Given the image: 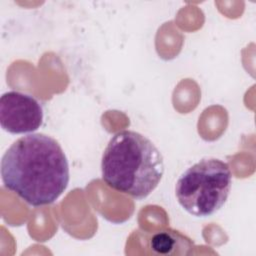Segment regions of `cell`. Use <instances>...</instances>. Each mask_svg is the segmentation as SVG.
<instances>
[{
	"mask_svg": "<svg viewBox=\"0 0 256 256\" xmlns=\"http://www.w3.org/2000/svg\"><path fill=\"white\" fill-rule=\"evenodd\" d=\"M1 178L8 190L29 205H49L68 186L69 164L57 140L43 133H31L6 150L1 159Z\"/></svg>",
	"mask_w": 256,
	"mask_h": 256,
	"instance_id": "cell-1",
	"label": "cell"
},
{
	"mask_svg": "<svg viewBox=\"0 0 256 256\" xmlns=\"http://www.w3.org/2000/svg\"><path fill=\"white\" fill-rule=\"evenodd\" d=\"M101 173L110 188L142 200L156 189L162 179L163 156L141 133L119 131L109 140L102 154Z\"/></svg>",
	"mask_w": 256,
	"mask_h": 256,
	"instance_id": "cell-2",
	"label": "cell"
},
{
	"mask_svg": "<svg viewBox=\"0 0 256 256\" xmlns=\"http://www.w3.org/2000/svg\"><path fill=\"white\" fill-rule=\"evenodd\" d=\"M231 186L229 165L218 158H204L179 176L175 195L187 213L195 217H208L224 206Z\"/></svg>",
	"mask_w": 256,
	"mask_h": 256,
	"instance_id": "cell-3",
	"label": "cell"
},
{
	"mask_svg": "<svg viewBox=\"0 0 256 256\" xmlns=\"http://www.w3.org/2000/svg\"><path fill=\"white\" fill-rule=\"evenodd\" d=\"M43 108L33 96L8 91L0 98L1 127L12 134L33 133L43 122Z\"/></svg>",
	"mask_w": 256,
	"mask_h": 256,
	"instance_id": "cell-4",
	"label": "cell"
},
{
	"mask_svg": "<svg viewBox=\"0 0 256 256\" xmlns=\"http://www.w3.org/2000/svg\"><path fill=\"white\" fill-rule=\"evenodd\" d=\"M153 253L168 256H185L194 248L193 241L174 229H165L155 233L149 240Z\"/></svg>",
	"mask_w": 256,
	"mask_h": 256,
	"instance_id": "cell-5",
	"label": "cell"
}]
</instances>
